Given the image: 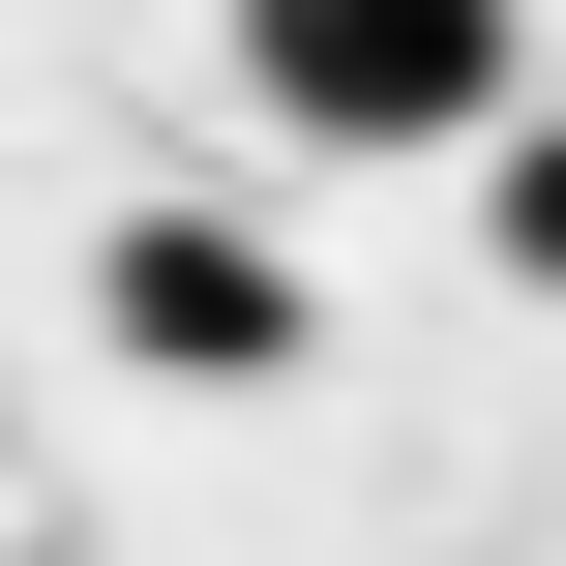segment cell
Listing matches in <instances>:
<instances>
[{"label": "cell", "mask_w": 566, "mask_h": 566, "mask_svg": "<svg viewBox=\"0 0 566 566\" xmlns=\"http://www.w3.org/2000/svg\"><path fill=\"white\" fill-rule=\"evenodd\" d=\"M119 328H149V358H269V328H298V298H269V269H239V239H119Z\"/></svg>", "instance_id": "obj_2"}, {"label": "cell", "mask_w": 566, "mask_h": 566, "mask_svg": "<svg viewBox=\"0 0 566 566\" xmlns=\"http://www.w3.org/2000/svg\"><path fill=\"white\" fill-rule=\"evenodd\" d=\"M507 30L537 0H239V90L298 149H478L507 119Z\"/></svg>", "instance_id": "obj_1"}, {"label": "cell", "mask_w": 566, "mask_h": 566, "mask_svg": "<svg viewBox=\"0 0 566 566\" xmlns=\"http://www.w3.org/2000/svg\"><path fill=\"white\" fill-rule=\"evenodd\" d=\"M478 239H507V269L566 298V149H507V209H478Z\"/></svg>", "instance_id": "obj_3"}]
</instances>
